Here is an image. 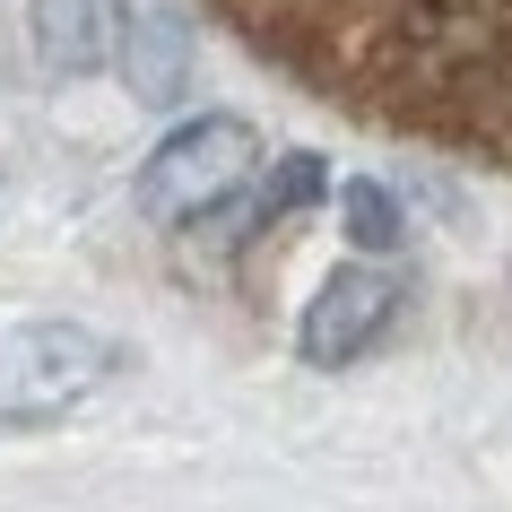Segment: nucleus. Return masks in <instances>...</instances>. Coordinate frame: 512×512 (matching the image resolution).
<instances>
[{"label": "nucleus", "instance_id": "1", "mask_svg": "<svg viewBox=\"0 0 512 512\" xmlns=\"http://www.w3.org/2000/svg\"><path fill=\"white\" fill-rule=\"evenodd\" d=\"M252 165H261V131L243 113H200L183 131H165L157 157L139 165V209L157 226H200L252 183Z\"/></svg>", "mask_w": 512, "mask_h": 512}, {"label": "nucleus", "instance_id": "2", "mask_svg": "<svg viewBox=\"0 0 512 512\" xmlns=\"http://www.w3.org/2000/svg\"><path fill=\"white\" fill-rule=\"evenodd\" d=\"M113 374V348L79 322H27L0 339V417L35 426V417H70V408Z\"/></svg>", "mask_w": 512, "mask_h": 512}, {"label": "nucleus", "instance_id": "3", "mask_svg": "<svg viewBox=\"0 0 512 512\" xmlns=\"http://www.w3.org/2000/svg\"><path fill=\"white\" fill-rule=\"evenodd\" d=\"M408 304V278L382 270V261H348V270L322 278V296L304 304V365H356V356H374L382 339H391V322H400Z\"/></svg>", "mask_w": 512, "mask_h": 512}, {"label": "nucleus", "instance_id": "4", "mask_svg": "<svg viewBox=\"0 0 512 512\" xmlns=\"http://www.w3.org/2000/svg\"><path fill=\"white\" fill-rule=\"evenodd\" d=\"M122 27H131V0H27L35 61L53 79H96V70H113Z\"/></svg>", "mask_w": 512, "mask_h": 512}, {"label": "nucleus", "instance_id": "5", "mask_svg": "<svg viewBox=\"0 0 512 512\" xmlns=\"http://www.w3.org/2000/svg\"><path fill=\"white\" fill-rule=\"evenodd\" d=\"M113 70H122V87H131L139 105H183V87H191V27L174 18V9H131Z\"/></svg>", "mask_w": 512, "mask_h": 512}, {"label": "nucleus", "instance_id": "6", "mask_svg": "<svg viewBox=\"0 0 512 512\" xmlns=\"http://www.w3.org/2000/svg\"><path fill=\"white\" fill-rule=\"evenodd\" d=\"M322 191H330V165H322V157H278V165H270V183L252 191V217H243V226L261 235V226H278V217L313 209Z\"/></svg>", "mask_w": 512, "mask_h": 512}, {"label": "nucleus", "instance_id": "7", "mask_svg": "<svg viewBox=\"0 0 512 512\" xmlns=\"http://www.w3.org/2000/svg\"><path fill=\"white\" fill-rule=\"evenodd\" d=\"M339 217H348V243H356V252H391V243L408 235L400 200H391L382 183H348V191H339Z\"/></svg>", "mask_w": 512, "mask_h": 512}]
</instances>
